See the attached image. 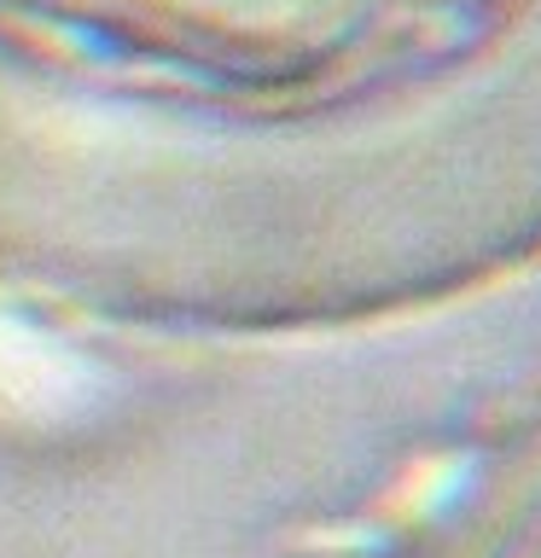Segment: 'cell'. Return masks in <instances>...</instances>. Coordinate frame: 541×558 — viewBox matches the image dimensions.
<instances>
[{
  "label": "cell",
  "mask_w": 541,
  "mask_h": 558,
  "mask_svg": "<svg viewBox=\"0 0 541 558\" xmlns=\"http://www.w3.org/2000/svg\"><path fill=\"white\" fill-rule=\"evenodd\" d=\"M489 0H0V296L134 331L332 296L326 169Z\"/></svg>",
  "instance_id": "6da1fadb"
}]
</instances>
